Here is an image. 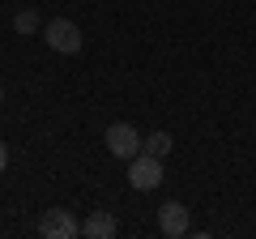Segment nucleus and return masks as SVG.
<instances>
[{"label": "nucleus", "mask_w": 256, "mask_h": 239, "mask_svg": "<svg viewBox=\"0 0 256 239\" xmlns=\"http://www.w3.org/2000/svg\"><path fill=\"white\" fill-rule=\"evenodd\" d=\"M166 180V171H162V158H154V154H146L141 150L137 158H128V184L137 188V192H154L158 184Z\"/></svg>", "instance_id": "f257e3e1"}, {"label": "nucleus", "mask_w": 256, "mask_h": 239, "mask_svg": "<svg viewBox=\"0 0 256 239\" xmlns=\"http://www.w3.org/2000/svg\"><path fill=\"white\" fill-rule=\"evenodd\" d=\"M43 43L52 47V52H60V56H77L82 52V30H77V22H68V18H52L43 26Z\"/></svg>", "instance_id": "f03ea898"}, {"label": "nucleus", "mask_w": 256, "mask_h": 239, "mask_svg": "<svg viewBox=\"0 0 256 239\" xmlns=\"http://www.w3.org/2000/svg\"><path fill=\"white\" fill-rule=\"evenodd\" d=\"M38 235H43V239H77V235H82V222H77L68 210H43Z\"/></svg>", "instance_id": "7ed1b4c3"}, {"label": "nucleus", "mask_w": 256, "mask_h": 239, "mask_svg": "<svg viewBox=\"0 0 256 239\" xmlns=\"http://www.w3.org/2000/svg\"><path fill=\"white\" fill-rule=\"evenodd\" d=\"M141 146H146V137H141L132 124H111V128H107V150L116 158H137Z\"/></svg>", "instance_id": "20e7f679"}, {"label": "nucleus", "mask_w": 256, "mask_h": 239, "mask_svg": "<svg viewBox=\"0 0 256 239\" xmlns=\"http://www.w3.org/2000/svg\"><path fill=\"white\" fill-rule=\"evenodd\" d=\"M158 230H162L166 239H180V235H188V230H192L188 210H184L180 201H166V205H158Z\"/></svg>", "instance_id": "39448f33"}, {"label": "nucleus", "mask_w": 256, "mask_h": 239, "mask_svg": "<svg viewBox=\"0 0 256 239\" xmlns=\"http://www.w3.org/2000/svg\"><path fill=\"white\" fill-rule=\"evenodd\" d=\"M82 235H90V239H111V235H116V214H111V210H94L90 218L82 222Z\"/></svg>", "instance_id": "423d86ee"}, {"label": "nucleus", "mask_w": 256, "mask_h": 239, "mask_svg": "<svg viewBox=\"0 0 256 239\" xmlns=\"http://www.w3.org/2000/svg\"><path fill=\"white\" fill-rule=\"evenodd\" d=\"M171 146H175L171 132L158 128V132H150V137H146V146H141V150H146V154H154V158H166V154H171Z\"/></svg>", "instance_id": "0eeeda50"}, {"label": "nucleus", "mask_w": 256, "mask_h": 239, "mask_svg": "<svg viewBox=\"0 0 256 239\" xmlns=\"http://www.w3.org/2000/svg\"><path fill=\"white\" fill-rule=\"evenodd\" d=\"M13 30H18V34H38V30H43V18H38L34 9H22L18 18H13Z\"/></svg>", "instance_id": "6e6552de"}, {"label": "nucleus", "mask_w": 256, "mask_h": 239, "mask_svg": "<svg viewBox=\"0 0 256 239\" xmlns=\"http://www.w3.org/2000/svg\"><path fill=\"white\" fill-rule=\"evenodd\" d=\"M4 166H9V146L0 141V175H4Z\"/></svg>", "instance_id": "1a4fd4ad"}, {"label": "nucleus", "mask_w": 256, "mask_h": 239, "mask_svg": "<svg viewBox=\"0 0 256 239\" xmlns=\"http://www.w3.org/2000/svg\"><path fill=\"white\" fill-rule=\"evenodd\" d=\"M0 102H4V82H0Z\"/></svg>", "instance_id": "9d476101"}]
</instances>
